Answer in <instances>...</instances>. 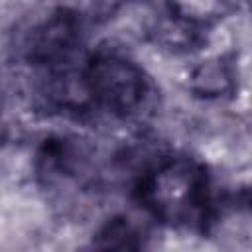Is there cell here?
<instances>
[{
  "mask_svg": "<svg viewBox=\"0 0 252 252\" xmlns=\"http://www.w3.org/2000/svg\"><path fill=\"white\" fill-rule=\"evenodd\" d=\"M181 2H183L185 6H189V8H201V10H203V8H207L213 0H181Z\"/></svg>",
  "mask_w": 252,
  "mask_h": 252,
  "instance_id": "obj_1",
  "label": "cell"
}]
</instances>
